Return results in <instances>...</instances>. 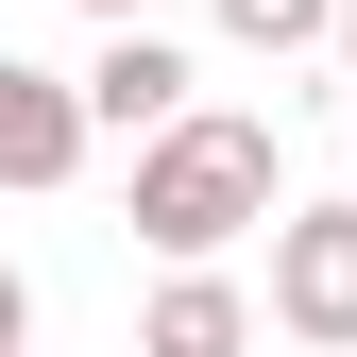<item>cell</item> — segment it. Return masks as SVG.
Segmentation results:
<instances>
[{
    "label": "cell",
    "instance_id": "8",
    "mask_svg": "<svg viewBox=\"0 0 357 357\" xmlns=\"http://www.w3.org/2000/svg\"><path fill=\"white\" fill-rule=\"evenodd\" d=\"M324 52H340V68H357V0H340V34H324Z\"/></svg>",
    "mask_w": 357,
    "mask_h": 357
},
{
    "label": "cell",
    "instance_id": "7",
    "mask_svg": "<svg viewBox=\"0 0 357 357\" xmlns=\"http://www.w3.org/2000/svg\"><path fill=\"white\" fill-rule=\"evenodd\" d=\"M34 340V289H17V255H0V357H17Z\"/></svg>",
    "mask_w": 357,
    "mask_h": 357
},
{
    "label": "cell",
    "instance_id": "5",
    "mask_svg": "<svg viewBox=\"0 0 357 357\" xmlns=\"http://www.w3.org/2000/svg\"><path fill=\"white\" fill-rule=\"evenodd\" d=\"M137 357H255V289L221 255H170V289L137 306Z\"/></svg>",
    "mask_w": 357,
    "mask_h": 357
},
{
    "label": "cell",
    "instance_id": "1",
    "mask_svg": "<svg viewBox=\"0 0 357 357\" xmlns=\"http://www.w3.org/2000/svg\"><path fill=\"white\" fill-rule=\"evenodd\" d=\"M273 119H221L188 102L170 137H137V238L153 255H238V238H273Z\"/></svg>",
    "mask_w": 357,
    "mask_h": 357
},
{
    "label": "cell",
    "instance_id": "4",
    "mask_svg": "<svg viewBox=\"0 0 357 357\" xmlns=\"http://www.w3.org/2000/svg\"><path fill=\"white\" fill-rule=\"evenodd\" d=\"M68 170H85V85L0 52V188H68Z\"/></svg>",
    "mask_w": 357,
    "mask_h": 357
},
{
    "label": "cell",
    "instance_id": "6",
    "mask_svg": "<svg viewBox=\"0 0 357 357\" xmlns=\"http://www.w3.org/2000/svg\"><path fill=\"white\" fill-rule=\"evenodd\" d=\"M221 34H238V52H324L340 0H221Z\"/></svg>",
    "mask_w": 357,
    "mask_h": 357
},
{
    "label": "cell",
    "instance_id": "9",
    "mask_svg": "<svg viewBox=\"0 0 357 357\" xmlns=\"http://www.w3.org/2000/svg\"><path fill=\"white\" fill-rule=\"evenodd\" d=\"M85 17H153V0H85Z\"/></svg>",
    "mask_w": 357,
    "mask_h": 357
},
{
    "label": "cell",
    "instance_id": "3",
    "mask_svg": "<svg viewBox=\"0 0 357 357\" xmlns=\"http://www.w3.org/2000/svg\"><path fill=\"white\" fill-rule=\"evenodd\" d=\"M188 119V52L153 17H102V68H85V137H170Z\"/></svg>",
    "mask_w": 357,
    "mask_h": 357
},
{
    "label": "cell",
    "instance_id": "2",
    "mask_svg": "<svg viewBox=\"0 0 357 357\" xmlns=\"http://www.w3.org/2000/svg\"><path fill=\"white\" fill-rule=\"evenodd\" d=\"M273 324L306 357H357V204H273Z\"/></svg>",
    "mask_w": 357,
    "mask_h": 357
}]
</instances>
